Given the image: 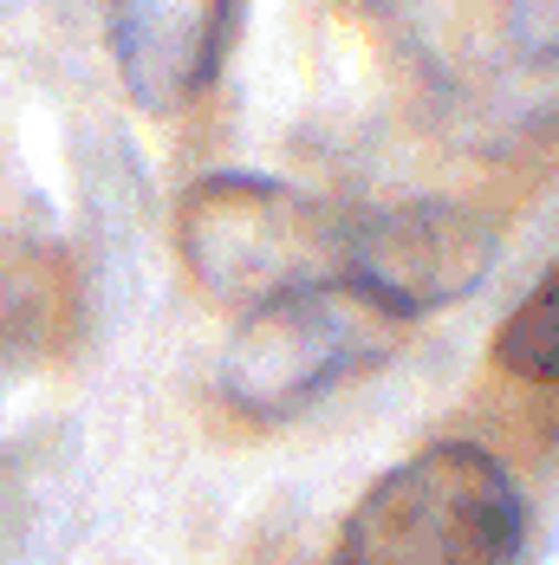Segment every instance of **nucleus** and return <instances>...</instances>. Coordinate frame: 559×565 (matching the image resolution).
<instances>
[{"mask_svg": "<svg viewBox=\"0 0 559 565\" xmlns=\"http://www.w3.org/2000/svg\"><path fill=\"white\" fill-rule=\"evenodd\" d=\"M241 0H105L117 85L137 111H189L228 65Z\"/></svg>", "mask_w": 559, "mask_h": 565, "instance_id": "39448f33", "label": "nucleus"}, {"mask_svg": "<svg viewBox=\"0 0 559 565\" xmlns=\"http://www.w3.org/2000/svg\"><path fill=\"white\" fill-rule=\"evenodd\" d=\"M495 364L520 384H559V254L495 332Z\"/></svg>", "mask_w": 559, "mask_h": 565, "instance_id": "0eeeda50", "label": "nucleus"}, {"mask_svg": "<svg viewBox=\"0 0 559 565\" xmlns=\"http://www.w3.org/2000/svg\"><path fill=\"white\" fill-rule=\"evenodd\" d=\"M403 332L410 319L358 280L299 286L274 306H254L234 319L222 358H215V384L241 416L286 423L313 409L319 396H333L338 384L365 377L371 364H384Z\"/></svg>", "mask_w": 559, "mask_h": 565, "instance_id": "7ed1b4c3", "label": "nucleus"}, {"mask_svg": "<svg viewBox=\"0 0 559 565\" xmlns=\"http://www.w3.org/2000/svg\"><path fill=\"white\" fill-rule=\"evenodd\" d=\"M78 326V280L59 247L13 241L0 254V358H53Z\"/></svg>", "mask_w": 559, "mask_h": 565, "instance_id": "423d86ee", "label": "nucleus"}, {"mask_svg": "<svg viewBox=\"0 0 559 565\" xmlns=\"http://www.w3.org/2000/svg\"><path fill=\"white\" fill-rule=\"evenodd\" d=\"M527 501L482 443H430L384 468L338 526L333 565H514Z\"/></svg>", "mask_w": 559, "mask_h": 565, "instance_id": "f257e3e1", "label": "nucleus"}, {"mask_svg": "<svg viewBox=\"0 0 559 565\" xmlns=\"http://www.w3.org/2000/svg\"><path fill=\"white\" fill-rule=\"evenodd\" d=\"M0 7H7V0H0Z\"/></svg>", "mask_w": 559, "mask_h": 565, "instance_id": "1a4fd4ad", "label": "nucleus"}, {"mask_svg": "<svg viewBox=\"0 0 559 565\" xmlns=\"http://www.w3.org/2000/svg\"><path fill=\"white\" fill-rule=\"evenodd\" d=\"M495 260V234L468 209L403 202V209H351L345 280L378 292L410 326L449 299H468Z\"/></svg>", "mask_w": 559, "mask_h": 565, "instance_id": "20e7f679", "label": "nucleus"}, {"mask_svg": "<svg viewBox=\"0 0 559 565\" xmlns=\"http://www.w3.org/2000/svg\"><path fill=\"white\" fill-rule=\"evenodd\" d=\"M351 209H333L267 175H202L176 202V254L202 299L234 319L299 286L345 280Z\"/></svg>", "mask_w": 559, "mask_h": 565, "instance_id": "f03ea898", "label": "nucleus"}, {"mask_svg": "<svg viewBox=\"0 0 559 565\" xmlns=\"http://www.w3.org/2000/svg\"><path fill=\"white\" fill-rule=\"evenodd\" d=\"M507 40L520 65L559 78V0H507Z\"/></svg>", "mask_w": 559, "mask_h": 565, "instance_id": "6e6552de", "label": "nucleus"}]
</instances>
